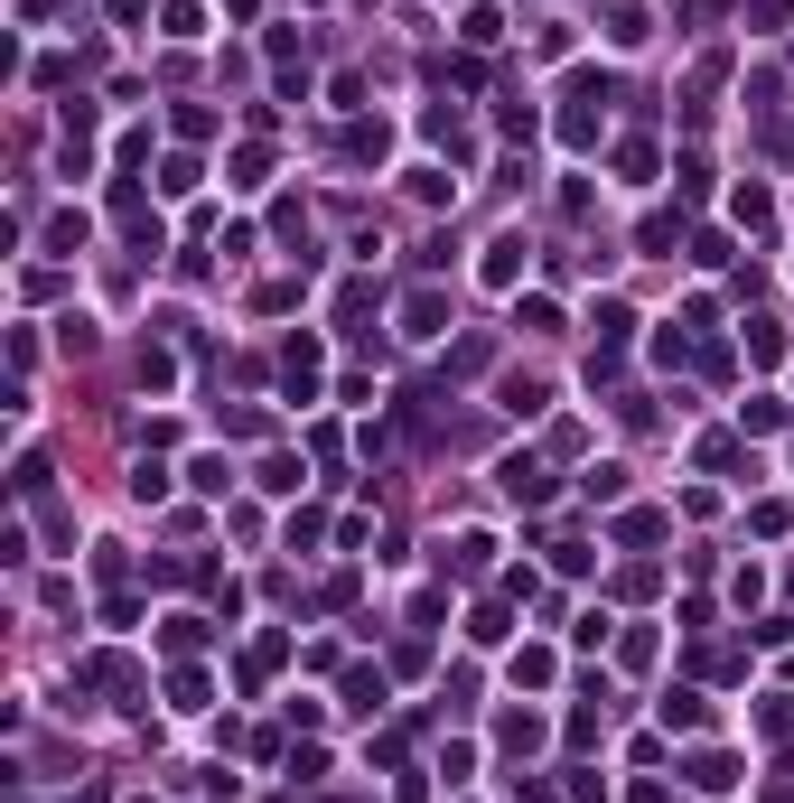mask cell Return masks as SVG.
I'll return each instance as SVG.
<instances>
[{"instance_id": "2", "label": "cell", "mask_w": 794, "mask_h": 803, "mask_svg": "<svg viewBox=\"0 0 794 803\" xmlns=\"http://www.w3.org/2000/svg\"><path fill=\"white\" fill-rule=\"evenodd\" d=\"M505 495H524V505H542V495H552V477H542L533 459H505Z\"/></svg>"}, {"instance_id": "4", "label": "cell", "mask_w": 794, "mask_h": 803, "mask_svg": "<svg viewBox=\"0 0 794 803\" xmlns=\"http://www.w3.org/2000/svg\"><path fill=\"white\" fill-rule=\"evenodd\" d=\"M607 38L635 47V38H645V10H635V0H617V10H607Z\"/></svg>"}, {"instance_id": "5", "label": "cell", "mask_w": 794, "mask_h": 803, "mask_svg": "<svg viewBox=\"0 0 794 803\" xmlns=\"http://www.w3.org/2000/svg\"><path fill=\"white\" fill-rule=\"evenodd\" d=\"M440 318H449V299L420 290V299H412V337H440Z\"/></svg>"}, {"instance_id": "7", "label": "cell", "mask_w": 794, "mask_h": 803, "mask_svg": "<svg viewBox=\"0 0 794 803\" xmlns=\"http://www.w3.org/2000/svg\"><path fill=\"white\" fill-rule=\"evenodd\" d=\"M664 719H673V729H701L710 711H701V691H673V701H664Z\"/></svg>"}, {"instance_id": "3", "label": "cell", "mask_w": 794, "mask_h": 803, "mask_svg": "<svg viewBox=\"0 0 794 803\" xmlns=\"http://www.w3.org/2000/svg\"><path fill=\"white\" fill-rule=\"evenodd\" d=\"M692 785H701V794H729V785H739V766H729V757H692Z\"/></svg>"}, {"instance_id": "6", "label": "cell", "mask_w": 794, "mask_h": 803, "mask_svg": "<svg viewBox=\"0 0 794 803\" xmlns=\"http://www.w3.org/2000/svg\"><path fill=\"white\" fill-rule=\"evenodd\" d=\"M514 272H524V243H514V234H505V243H487V280H514Z\"/></svg>"}, {"instance_id": "1", "label": "cell", "mask_w": 794, "mask_h": 803, "mask_svg": "<svg viewBox=\"0 0 794 803\" xmlns=\"http://www.w3.org/2000/svg\"><path fill=\"white\" fill-rule=\"evenodd\" d=\"M280 384H290V392H300V402H308V392H318V346H290V355H280Z\"/></svg>"}]
</instances>
